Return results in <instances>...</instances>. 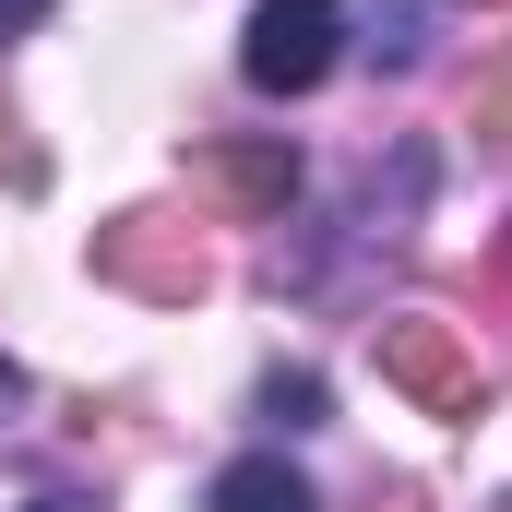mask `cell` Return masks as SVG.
Listing matches in <instances>:
<instances>
[{"instance_id":"12","label":"cell","mask_w":512,"mask_h":512,"mask_svg":"<svg viewBox=\"0 0 512 512\" xmlns=\"http://www.w3.org/2000/svg\"><path fill=\"white\" fill-rule=\"evenodd\" d=\"M477 12H512V0H477Z\"/></svg>"},{"instance_id":"1","label":"cell","mask_w":512,"mask_h":512,"mask_svg":"<svg viewBox=\"0 0 512 512\" xmlns=\"http://www.w3.org/2000/svg\"><path fill=\"white\" fill-rule=\"evenodd\" d=\"M334 60H346V0H251L239 72L262 96H310V84H334Z\"/></svg>"},{"instance_id":"8","label":"cell","mask_w":512,"mask_h":512,"mask_svg":"<svg viewBox=\"0 0 512 512\" xmlns=\"http://www.w3.org/2000/svg\"><path fill=\"white\" fill-rule=\"evenodd\" d=\"M477 120H489V143H512V60L489 72V96H477Z\"/></svg>"},{"instance_id":"9","label":"cell","mask_w":512,"mask_h":512,"mask_svg":"<svg viewBox=\"0 0 512 512\" xmlns=\"http://www.w3.org/2000/svg\"><path fill=\"white\" fill-rule=\"evenodd\" d=\"M36 12H48V0H0V36H24V24H36Z\"/></svg>"},{"instance_id":"2","label":"cell","mask_w":512,"mask_h":512,"mask_svg":"<svg viewBox=\"0 0 512 512\" xmlns=\"http://www.w3.org/2000/svg\"><path fill=\"white\" fill-rule=\"evenodd\" d=\"M382 382L417 393L429 417H465V405H477V358H465V334H453L441 310H393L382 322Z\"/></svg>"},{"instance_id":"10","label":"cell","mask_w":512,"mask_h":512,"mask_svg":"<svg viewBox=\"0 0 512 512\" xmlns=\"http://www.w3.org/2000/svg\"><path fill=\"white\" fill-rule=\"evenodd\" d=\"M12 405H24V370H12V358H0V417H12Z\"/></svg>"},{"instance_id":"13","label":"cell","mask_w":512,"mask_h":512,"mask_svg":"<svg viewBox=\"0 0 512 512\" xmlns=\"http://www.w3.org/2000/svg\"><path fill=\"white\" fill-rule=\"evenodd\" d=\"M501 274H512V239H501Z\"/></svg>"},{"instance_id":"4","label":"cell","mask_w":512,"mask_h":512,"mask_svg":"<svg viewBox=\"0 0 512 512\" xmlns=\"http://www.w3.org/2000/svg\"><path fill=\"white\" fill-rule=\"evenodd\" d=\"M191 191H203L215 215H286V203H298V143H286V131L203 143V155H191Z\"/></svg>"},{"instance_id":"7","label":"cell","mask_w":512,"mask_h":512,"mask_svg":"<svg viewBox=\"0 0 512 512\" xmlns=\"http://www.w3.org/2000/svg\"><path fill=\"white\" fill-rule=\"evenodd\" d=\"M262 429H322V370H262Z\"/></svg>"},{"instance_id":"11","label":"cell","mask_w":512,"mask_h":512,"mask_svg":"<svg viewBox=\"0 0 512 512\" xmlns=\"http://www.w3.org/2000/svg\"><path fill=\"white\" fill-rule=\"evenodd\" d=\"M24 512H84V501H24Z\"/></svg>"},{"instance_id":"5","label":"cell","mask_w":512,"mask_h":512,"mask_svg":"<svg viewBox=\"0 0 512 512\" xmlns=\"http://www.w3.org/2000/svg\"><path fill=\"white\" fill-rule=\"evenodd\" d=\"M203 512H322V501H310V477H298L286 453H239V465L203 489Z\"/></svg>"},{"instance_id":"3","label":"cell","mask_w":512,"mask_h":512,"mask_svg":"<svg viewBox=\"0 0 512 512\" xmlns=\"http://www.w3.org/2000/svg\"><path fill=\"white\" fill-rule=\"evenodd\" d=\"M96 274L131 286V298H203V286H215L203 239L167 227V215H120V227H96Z\"/></svg>"},{"instance_id":"6","label":"cell","mask_w":512,"mask_h":512,"mask_svg":"<svg viewBox=\"0 0 512 512\" xmlns=\"http://www.w3.org/2000/svg\"><path fill=\"white\" fill-rule=\"evenodd\" d=\"M382 72H417L429 60V0H370V36H358Z\"/></svg>"}]
</instances>
